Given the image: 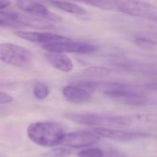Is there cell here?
<instances>
[{
  "label": "cell",
  "instance_id": "obj_1",
  "mask_svg": "<svg viewBox=\"0 0 157 157\" xmlns=\"http://www.w3.org/2000/svg\"><path fill=\"white\" fill-rule=\"evenodd\" d=\"M64 117L77 124L97 127V128H109L115 129V127H125L130 126L133 120L129 116L121 115H110V114H102V113H75V112H67L64 114Z\"/></svg>",
  "mask_w": 157,
  "mask_h": 157
},
{
  "label": "cell",
  "instance_id": "obj_2",
  "mask_svg": "<svg viewBox=\"0 0 157 157\" xmlns=\"http://www.w3.org/2000/svg\"><path fill=\"white\" fill-rule=\"evenodd\" d=\"M27 135L37 145L53 148L61 144L65 132L56 122L38 121L31 123L28 127Z\"/></svg>",
  "mask_w": 157,
  "mask_h": 157
},
{
  "label": "cell",
  "instance_id": "obj_3",
  "mask_svg": "<svg viewBox=\"0 0 157 157\" xmlns=\"http://www.w3.org/2000/svg\"><path fill=\"white\" fill-rule=\"evenodd\" d=\"M33 55L27 48L11 42L0 43V61L15 67L24 68L31 64Z\"/></svg>",
  "mask_w": 157,
  "mask_h": 157
},
{
  "label": "cell",
  "instance_id": "obj_4",
  "mask_svg": "<svg viewBox=\"0 0 157 157\" xmlns=\"http://www.w3.org/2000/svg\"><path fill=\"white\" fill-rule=\"evenodd\" d=\"M42 48L48 52L57 53H77V54H90L98 50V47L94 44L87 42L75 41L68 38L64 41L55 42L43 45Z\"/></svg>",
  "mask_w": 157,
  "mask_h": 157
},
{
  "label": "cell",
  "instance_id": "obj_5",
  "mask_svg": "<svg viewBox=\"0 0 157 157\" xmlns=\"http://www.w3.org/2000/svg\"><path fill=\"white\" fill-rule=\"evenodd\" d=\"M100 140V137L92 132L87 131H79L65 133L60 145H63L67 148L80 149L85 147H90L98 144Z\"/></svg>",
  "mask_w": 157,
  "mask_h": 157
},
{
  "label": "cell",
  "instance_id": "obj_6",
  "mask_svg": "<svg viewBox=\"0 0 157 157\" xmlns=\"http://www.w3.org/2000/svg\"><path fill=\"white\" fill-rule=\"evenodd\" d=\"M17 6L24 13L30 15L34 17L48 21L50 23H61L63 18L52 13L44 5L33 2V1H17L16 2Z\"/></svg>",
  "mask_w": 157,
  "mask_h": 157
},
{
  "label": "cell",
  "instance_id": "obj_7",
  "mask_svg": "<svg viewBox=\"0 0 157 157\" xmlns=\"http://www.w3.org/2000/svg\"><path fill=\"white\" fill-rule=\"evenodd\" d=\"M116 10L132 17L156 16V7L144 1H116Z\"/></svg>",
  "mask_w": 157,
  "mask_h": 157
},
{
  "label": "cell",
  "instance_id": "obj_8",
  "mask_svg": "<svg viewBox=\"0 0 157 157\" xmlns=\"http://www.w3.org/2000/svg\"><path fill=\"white\" fill-rule=\"evenodd\" d=\"M14 34L22 40L34 43H40L42 44V46L46 44L64 41L68 39V37L46 31H28L17 29L14 31Z\"/></svg>",
  "mask_w": 157,
  "mask_h": 157
},
{
  "label": "cell",
  "instance_id": "obj_9",
  "mask_svg": "<svg viewBox=\"0 0 157 157\" xmlns=\"http://www.w3.org/2000/svg\"><path fill=\"white\" fill-rule=\"evenodd\" d=\"M95 132L99 137L110 139L117 142H131V141L144 139L149 137V135L144 132H126V131H121L118 129H109V128H96Z\"/></svg>",
  "mask_w": 157,
  "mask_h": 157
},
{
  "label": "cell",
  "instance_id": "obj_10",
  "mask_svg": "<svg viewBox=\"0 0 157 157\" xmlns=\"http://www.w3.org/2000/svg\"><path fill=\"white\" fill-rule=\"evenodd\" d=\"M62 93L67 101L74 104L87 103L91 101L93 98V92L77 83L65 86L63 88Z\"/></svg>",
  "mask_w": 157,
  "mask_h": 157
},
{
  "label": "cell",
  "instance_id": "obj_11",
  "mask_svg": "<svg viewBox=\"0 0 157 157\" xmlns=\"http://www.w3.org/2000/svg\"><path fill=\"white\" fill-rule=\"evenodd\" d=\"M45 58L47 62L55 69L69 73L74 69V63L72 60L64 53H57V52H47L45 54Z\"/></svg>",
  "mask_w": 157,
  "mask_h": 157
},
{
  "label": "cell",
  "instance_id": "obj_12",
  "mask_svg": "<svg viewBox=\"0 0 157 157\" xmlns=\"http://www.w3.org/2000/svg\"><path fill=\"white\" fill-rule=\"evenodd\" d=\"M49 4L51 6H53L54 7L63 11V12H66V13H69V14H73L75 16H77V17H86L87 15V12L86 10L75 4V3H71V2H63V1H51L49 2Z\"/></svg>",
  "mask_w": 157,
  "mask_h": 157
},
{
  "label": "cell",
  "instance_id": "obj_13",
  "mask_svg": "<svg viewBox=\"0 0 157 157\" xmlns=\"http://www.w3.org/2000/svg\"><path fill=\"white\" fill-rule=\"evenodd\" d=\"M112 71L105 66H89L83 71V75L91 78H104L109 76Z\"/></svg>",
  "mask_w": 157,
  "mask_h": 157
},
{
  "label": "cell",
  "instance_id": "obj_14",
  "mask_svg": "<svg viewBox=\"0 0 157 157\" xmlns=\"http://www.w3.org/2000/svg\"><path fill=\"white\" fill-rule=\"evenodd\" d=\"M134 43L142 50L148 52L157 51V41L153 39L146 37H136L134 38Z\"/></svg>",
  "mask_w": 157,
  "mask_h": 157
},
{
  "label": "cell",
  "instance_id": "obj_15",
  "mask_svg": "<svg viewBox=\"0 0 157 157\" xmlns=\"http://www.w3.org/2000/svg\"><path fill=\"white\" fill-rule=\"evenodd\" d=\"M86 5L92 6L96 8H99L102 10H116V1H109V0H93L85 2Z\"/></svg>",
  "mask_w": 157,
  "mask_h": 157
},
{
  "label": "cell",
  "instance_id": "obj_16",
  "mask_svg": "<svg viewBox=\"0 0 157 157\" xmlns=\"http://www.w3.org/2000/svg\"><path fill=\"white\" fill-rule=\"evenodd\" d=\"M49 94H50V89L46 84H44L42 82H37L34 85L33 95L37 99H39V100L45 99L49 96Z\"/></svg>",
  "mask_w": 157,
  "mask_h": 157
},
{
  "label": "cell",
  "instance_id": "obj_17",
  "mask_svg": "<svg viewBox=\"0 0 157 157\" xmlns=\"http://www.w3.org/2000/svg\"><path fill=\"white\" fill-rule=\"evenodd\" d=\"M72 155V151L64 146L53 147L50 151L44 154V156L47 157H67Z\"/></svg>",
  "mask_w": 157,
  "mask_h": 157
},
{
  "label": "cell",
  "instance_id": "obj_18",
  "mask_svg": "<svg viewBox=\"0 0 157 157\" xmlns=\"http://www.w3.org/2000/svg\"><path fill=\"white\" fill-rule=\"evenodd\" d=\"M104 152L98 148H87L78 154L79 157H103Z\"/></svg>",
  "mask_w": 157,
  "mask_h": 157
},
{
  "label": "cell",
  "instance_id": "obj_19",
  "mask_svg": "<svg viewBox=\"0 0 157 157\" xmlns=\"http://www.w3.org/2000/svg\"><path fill=\"white\" fill-rule=\"evenodd\" d=\"M12 101H13V98L10 95L0 91V105L9 104Z\"/></svg>",
  "mask_w": 157,
  "mask_h": 157
},
{
  "label": "cell",
  "instance_id": "obj_20",
  "mask_svg": "<svg viewBox=\"0 0 157 157\" xmlns=\"http://www.w3.org/2000/svg\"><path fill=\"white\" fill-rule=\"evenodd\" d=\"M103 157H126V155L120 151L109 150V151H107L106 153H104Z\"/></svg>",
  "mask_w": 157,
  "mask_h": 157
},
{
  "label": "cell",
  "instance_id": "obj_21",
  "mask_svg": "<svg viewBox=\"0 0 157 157\" xmlns=\"http://www.w3.org/2000/svg\"><path fill=\"white\" fill-rule=\"evenodd\" d=\"M146 88H148L151 91L157 92V81H155V82H151V83L147 84L146 85Z\"/></svg>",
  "mask_w": 157,
  "mask_h": 157
},
{
  "label": "cell",
  "instance_id": "obj_22",
  "mask_svg": "<svg viewBox=\"0 0 157 157\" xmlns=\"http://www.w3.org/2000/svg\"><path fill=\"white\" fill-rule=\"evenodd\" d=\"M10 2L9 1H4V0H0V11L3 9L7 8L10 6Z\"/></svg>",
  "mask_w": 157,
  "mask_h": 157
},
{
  "label": "cell",
  "instance_id": "obj_23",
  "mask_svg": "<svg viewBox=\"0 0 157 157\" xmlns=\"http://www.w3.org/2000/svg\"><path fill=\"white\" fill-rule=\"evenodd\" d=\"M0 27H12V25L0 17Z\"/></svg>",
  "mask_w": 157,
  "mask_h": 157
}]
</instances>
